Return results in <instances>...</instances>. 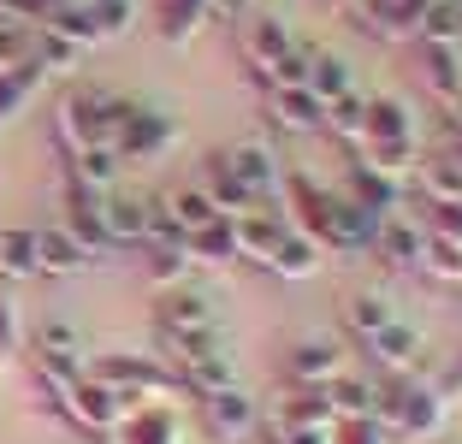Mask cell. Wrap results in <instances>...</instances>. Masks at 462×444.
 Returning a JSON list of instances; mask_svg holds the SVG:
<instances>
[{
	"mask_svg": "<svg viewBox=\"0 0 462 444\" xmlns=\"http://www.w3.org/2000/svg\"><path fill=\"white\" fill-rule=\"evenodd\" d=\"M113 439L119 444H178V421H172V409H161V403H136L131 415L113 427Z\"/></svg>",
	"mask_w": 462,
	"mask_h": 444,
	"instance_id": "cell-27",
	"label": "cell"
},
{
	"mask_svg": "<svg viewBox=\"0 0 462 444\" xmlns=\"http://www.w3.org/2000/svg\"><path fill=\"white\" fill-rule=\"evenodd\" d=\"M249 0H208V18H244Z\"/></svg>",
	"mask_w": 462,
	"mask_h": 444,
	"instance_id": "cell-44",
	"label": "cell"
},
{
	"mask_svg": "<svg viewBox=\"0 0 462 444\" xmlns=\"http://www.w3.org/2000/svg\"><path fill=\"white\" fill-rule=\"evenodd\" d=\"M60 226H66L89 255H107L113 249V237H107V190L66 184L60 190Z\"/></svg>",
	"mask_w": 462,
	"mask_h": 444,
	"instance_id": "cell-6",
	"label": "cell"
},
{
	"mask_svg": "<svg viewBox=\"0 0 462 444\" xmlns=\"http://www.w3.org/2000/svg\"><path fill=\"white\" fill-rule=\"evenodd\" d=\"M344 196H350L367 219H385V214H397V208H403V184H392V178H380V172H367L362 161H356L350 178H344Z\"/></svg>",
	"mask_w": 462,
	"mask_h": 444,
	"instance_id": "cell-20",
	"label": "cell"
},
{
	"mask_svg": "<svg viewBox=\"0 0 462 444\" xmlns=\"http://www.w3.org/2000/svg\"><path fill=\"white\" fill-rule=\"evenodd\" d=\"M89 13H96V24L113 36V30H119L125 18H131V6H125V0H89Z\"/></svg>",
	"mask_w": 462,
	"mask_h": 444,
	"instance_id": "cell-42",
	"label": "cell"
},
{
	"mask_svg": "<svg viewBox=\"0 0 462 444\" xmlns=\"http://www.w3.org/2000/svg\"><path fill=\"white\" fill-rule=\"evenodd\" d=\"M89 379H101V385H113L125 397V403H143V397H161V391H172V367L161 362H143V356H101L96 367H89Z\"/></svg>",
	"mask_w": 462,
	"mask_h": 444,
	"instance_id": "cell-5",
	"label": "cell"
},
{
	"mask_svg": "<svg viewBox=\"0 0 462 444\" xmlns=\"http://www.w3.org/2000/svg\"><path fill=\"white\" fill-rule=\"evenodd\" d=\"M362 350H367V362L380 367V374H409V367L421 362V332H415V320L397 314L392 326H380V332L367 338Z\"/></svg>",
	"mask_w": 462,
	"mask_h": 444,
	"instance_id": "cell-12",
	"label": "cell"
},
{
	"mask_svg": "<svg viewBox=\"0 0 462 444\" xmlns=\"http://www.w3.org/2000/svg\"><path fill=\"white\" fill-rule=\"evenodd\" d=\"M184 249H190L196 267H231V261H237V226L219 214V219H208V226L184 231Z\"/></svg>",
	"mask_w": 462,
	"mask_h": 444,
	"instance_id": "cell-25",
	"label": "cell"
},
{
	"mask_svg": "<svg viewBox=\"0 0 462 444\" xmlns=\"http://www.w3.org/2000/svg\"><path fill=\"white\" fill-rule=\"evenodd\" d=\"M356 143H415V113L397 95H367L362 101V136Z\"/></svg>",
	"mask_w": 462,
	"mask_h": 444,
	"instance_id": "cell-16",
	"label": "cell"
},
{
	"mask_svg": "<svg viewBox=\"0 0 462 444\" xmlns=\"http://www.w3.org/2000/svg\"><path fill=\"white\" fill-rule=\"evenodd\" d=\"M267 119L279 125V131H297V136L327 131V107H320L302 83H273L267 89Z\"/></svg>",
	"mask_w": 462,
	"mask_h": 444,
	"instance_id": "cell-13",
	"label": "cell"
},
{
	"mask_svg": "<svg viewBox=\"0 0 462 444\" xmlns=\"http://www.w3.org/2000/svg\"><path fill=\"white\" fill-rule=\"evenodd\" d=\"M149 214H154L149 196H119V190H107V237H113V249H143Z\"/></svg>",
	"mask_w": 462,
	"mask_h": 444,
	"instance_id": "cell-22",
	"label": "cell"
},
{
	"mask_svg": "<svg viewBox=\"0 0 462 444\" xmlns=\"http://www.w3.org/2000/svg\"><path fill=\"white\" fill-rule=\"evenodd\" d=\"M457 6H462V0H457Z\"/></svg>",
	"mask_w": 462,
	"mask_h": 444,
	"instance_id": "cell-47",
	"label": "cell"
},
{
	"mask_svg": "<svg viewBox=\"0 0 462 444\" xmlns=\"http://www.w3.org/2000/svg\"><path fill=\"white\" fill-rule=\"evenodd\" d=\"M327 6H332V13H344V6H356V0H327Z\"/></svg>",
	"mask_w": 462,
	"mask_h": 444,
	"instance_id": "cell-45",
	"label": "cell"
},
{
	"mask_svg": "<svg viewBox=\"0 0 462 444\" xmlns=\"http://www.w3.org/2000/svg\"><path fill=\"white\" fill-rule=\"evenodd\" d=\"M202 24H208V0H161L154 6V30H161L166 48H184Z\"/></svg>",
	"mask_w": 462,
	"mask_h": 444,
	"instance_id": "cell-30",
	"label": "cell"
},
{
	"mask_svg": "<svg viewBox=\"0 0 462 444\" xmlns=\"http://www.w3.org/2000/svg\"><path fill=\"white\" fill-rule=\"evenodd\" d=\"M125 113H131V101H125L119 89H101V83H71V89L60 95V107H54L60 148H66V154H96V148H113Z\"/></svg>",
	"mask_w": 462,
	"mask_h": 444,
	"instance_id": "cell-2",
	"label": "cell"
},
{
	"mask_svg": "<svg viewBox=\"0 0 462 444\" xmlns=\"http://www.w3.org/2000/svg\"><path fill=\"white\" fill-rule=\"evenodd\" d=\"M18 356V314H13V296L0 291V367Z\"/></svg>",
	"mask_w": 462,
	"mask_h": 444,
	"instance_id": "cell-41",
	"label": "cell"
},
{
	"mask_svg": "<svg viewBox=\"0 0 462 444\" xmlns=\"http://www.w3.org/2000/svg\"><path fill=\"white\" fill-rule=\"evenodd\" d=\"M279 444H332V427H279Z\"/></svg>",
	"mask_w": 462,
	"mask_h": 444,
	"instance_id": "cell-43",
	"label": "cell"
},
{
	"mask_svg": "<svg viewBox=\"0 0 462 444\" xmlns=\"http://www.w3.org/2000/svg\"><path fill=\"white\" fill-rule=\"evenodd\" d=\"M415 66H421L427 89H433L445 107H457V101H462V48H445V42H415Z\"/></svg>",
	"mask_w": 462,
	"mask_h": 444,
	"instance_id": "cell-18",
	"label": "cell"
},
{
	"mask_svg": "<svg viewBox=\"0 0 462 444\" xmlns=\"http://www.w3.org/2000/svg\"><path fill=\"white\" fill-rule=\"evenodd\" d=\"M42 48V30L36 24H18V18H0V71H18L30 66Z\"/></svg>",
	"mask_w": 462,
	"mask_h": 444,
	"instance_id": "cell-34",
	"label": "cell"
},
{
	"mask_svg": "<svg viewBox=\"0 0 462 444\" xmlns=\"http://www.w3.org/2000/svg\"><path fill=\"white\" fill-rule=\"evenodd\" d=\"M237 54H244L249 78H255L261 89H273V83H302V71H309V54L291 42V30L279 24V18H249L244 36H237Z\"/></svg>",
	"mask_w": 462,
	"mask_h": 444,
	"instance_id": "cell-3",
	"label": "cell"
},
{
	"mask_svg": "<svg viewBox=\"0 0 462 444\" xmlns=\"http://www.w3.org/2000/svg\"><path fill=\"white\" fill-rule=\"evenodd\" d=\"M172 379L184 391H196V397H214V391H231L237 385V362H231V344H219V350L196 356V362L172 367Z\"/></svg>",
	"mask_w": 462,
	"mask_h": 444,
	"instance_id": "cell-21",
	"label": "cell"
},
{
	"mask_svg": "<svg viewBox=\"0 0 462 444\" xmlns=\"http://www.w3.org/2000/svg\"><path fill=\"white\" fill-rule=\"evenodd\" d=\"M332 444H385V427L374 415H338L332 421Z\"/></svg>",
	"mask_w": 462,
	"mask_h": 444,
	"instance_id": "cell-38",
	"label": "cell"
},
{
	"mask_svg": "<svg viewBox=\"0 0 462 444\" xmlns=\"http://www.w3.org/2000/svg\"><path fill=\"white\" fill-rule=\"evenodd\" d=\"M421 231H433V237H457L462 243V202H421Z\"/></svg>",
	"mask_w": 462,
	"mask_h": 444,
	"instance_id": "cell-39",
	"label": "cell"
},
{
	"mask_svg": "<svg viewBox=\"0 0 462 444\" xmlns=\"http://www.w3.org/2000/svg\"><path fill=\"white\" fill-rule=\"evenodd\" d=\"M36 367L48 374H83V332L60 314L36 320Z\"/></svg>",
	"mask_w": 462,
	"mask_h": 444,
	"instance_id": "cell-14",
	"label": "cell"
},
{
	"mask_svg": "<svg viewBox=\"0 0 462 444\" xmlns=\"http://www.w3.org/2000/svg\"><path fill=\"white\" fill-rule=\"evenodd\" d=\"M161 208L172 214V226H178V231H196V226H208V219H219V214H214V202H208V196H202L196 184L166 190V196H161Z\"/></svg>",
	"mask_w": 462,
	"mask_h": 444,
	"instance_id": "cell-35",
	"label": "cell"
},
{
	"mask_svg": "<svg viewBox=\"0 0 462 444\" xmlns=\"http://www.w3.org/2000/svg\"><path fill=\"white\" fill-rule=\"evenodd\" d=\"M202 421H208V432H214V439L237 444V439H249V432H255V403H249L237 385H231V391H214V397H202Z\"/></svg>",
	"mask_w": 462,
	"mask_h": 444,
	"instance_id": "cell-19",
	"label": "cell"
},
{
	"mask_svg": "<svg viewBox=\"0 0 462 444\" xmlns=\"http://www.w3.org/2000/svg\"><path fill=\"white\" fill-rule=\"evenodd\" d=\"M172 143H178V119H166V113L136 107V101H131L119 136H113V154H119V166H154Z\"/></svg>",
	"mask_w": 462,
	"mask_h": 444,
	"instance_id": "cell-4",
	"label": "cell"
},
{
	"mask_svg": "<svg viewBox=\"0 0 462 444\" xmlns=\"http://www.w3.org/2000/svg\"><path fill=\"white\" fill-rule=\"evenodd\" d=\"M219 326V302L196 284H172L154 296V332H214Z\"/></svg>",
	"mask_w": 462,
	"mask_h": 444,
	"instance_id": "cell-8",
	"label": "cell"
},
{
	"mask_svg": "<svg viewBox=\"0 0 462 444\" xmlns=\"http://www.w3.org/2000/svg\"><path fill=\"white\" fill-rule=\"evenodd\" d=\"M338 409H332L327 385H291L285 403H279V427H332Z\"/></svg>",
	"mask_w": 462,
	"mask_h": 444,
	"instance_id": "cell-26",
	"label": "cell"
},
{
	"mask_svg": "<svg viewBox=\"0 0 462 444\" xmlns=\"http://www.w3.org/2000/svg\"><path fill=\"white\" fill-rule=\"evenodd\" d=\"M0 279L18 284V279H42V261H36V231L13 226L0 231Z\"/></svg>",
	"mask_w": 462,
	"mask_h": 444,
	"instance_id": "cell-31",
	"label": "cell"
},
{
	"mask_svg": "<svg viewBox=\"0 0 462 444\" xmlns=\"http://www.w3.org/2000/svg\"><path fill=\"white\" fill-rule=\"evenodd\" d=\"M338 320L350 326L356 344H367V338L380 332V326H392V320H397V309L385 302L380 291H344V296H338Z\"/></svg>",
	"mask_w": 462,
	"mask_h": 444,
	"instance_id": "cell-24",
	"label": "cell"
},
{
	"mask_svg": "<svg viewBox=\"0 0 462 444\" xmlns=\"http://www.w3.org/2000/svg\"><path fill=\"white\" fill-rule=\"evenodd\" d=\"M219 166H226L237 184L255 196V202H267L273 190H279V178H273V148L255 143V136H244V143H226L219 148Z\"/></svg>",
	"mask_w": 462,
	"mask_h": 444,
	"instance_id": "cell-9",
	"label": "cell"
},
{
	"mask_svg": "<svg viewBox=\"0 0 462 444\" xmlns=\"http://www.w3.org/2000/svg\"><path fill=\"white\" fill-rule=\"evenodd\" d=\"M457 125H462V101H457Z\"/></svg>",
	"mask_w": 462,
	"mask_h": 444,
	"instance_id": "cell-46",
	"label": "cell"
},
{
	"mask_svg": "<svg viewBox=\"0 0 462 444\" xmlns=\"http://www.w3.org/2000/svg\"><path fill=\"white\" fill-rule=\"evenodd\" d=\"M421 267L433 273L439 284H462V243H457V237H433V231H427V243H421Z\"/></svg>",
	"mask_w": 462,
	"mask_h": 444,
	"instance_id": "cell-36",
	"label": "cell"
},
{
	"mask_svg": "<svg viewBox=\"0 0 462 444\" xmlns=\"http://www.w3.org/2000/svg\"><path fill=\"white\" fill-rule=\"evenodd\" d=\"M267 273H279V279H291V284L314 279V273H320V243H309L302 231H285V243H279V255H273Z\"/></svg>",
	"mask_w": 462,
	"mask_h": 444,
	"instance_id": "cell-32",
	"label": "cell"
},
{
	"mask_svg": "<svg viewBox=\"0 0 462 444\" xmlns=\"http://www.w3.org/2000/svg\"><path fill=\"white\" fill-rule=\"evenodd\" d=\"M421 243H427V231L415 226V219L385 214V219H374V231H367V261H374L380 273H415L421 267Z\"/></svg>",
	"mask_w": 462,
	"mask_h": 444,
	"instance_id": "cell-7",
	"label": "cell"
},
{
	"mask_svg": "<svg viewBox=\"0 0 462 444\" xmlns=\"http://www.w3.org/2000/svg\"><path fill=\"white\" fill-rule=\"evenodd\" d=\"M415 196H421V202H462V154L457 148H433V154H427V161H415Z\"/></svg>",
	"mask_w": 462,
	"mask_h": 444,
	"instance_id": "cell-17",
	"label": "cell"
},
{
	"mask_svg": "<svg viewBox=\"0 0 462 444\" xmlns=\"http://www.w3.org/2000/svg\"><path fill=\"white\" fill-rule=\"evenodd\" d=\"M237 226V261H255V267H273L279 243H285V214H267V208H249V214L231 219Z\"/></svg>",
	"mask_w": 462,
	"mask_h": 444,
	"instance_id": "cell-15",
	"label": "cell"
},
{
	"mask_svg": "<svg viewBox=\"0 0 462 444\" xmlns=\"http://www.w3.org/2000/svg\"><path fill=\"white\" fill-rule=\"evenodd\" d=\"M42 36H54V42H66V48H96V42H107V30L96 24V13H89V0H83V6H60L54 18H48V24H42Z\"/></svg>",
	"mask_w": 462,
	"mask_h": 444,
	"instance_id": "cell-29",
	"label": "cell"
},
{
	"mask_svg": "<svg viewBox=\"0 0 462 444\" xmlns=\"http://www.w3.org/2000/svg\"><path fill=\"white\" fill-rule=\"evenodd\" d=\"M427 13H433V0H362V6H356V18H362L380 42L421 36V18Z\"/></svg>",
	"mask_w": 462,
	"mask_h": 444,
	"instance_id": "cell-10",
	"label": "cell"
},
{
	"mask_svg": "<svg viewBox=\"0 0 462 444\" xmlns=\"http://www.w3.org/2000/svg\"><path fill=\"white\" fill-rule=\"evenodd\" d=\"M66 0H0V18H18V24H48V18L60 13Z\"/></svg>",
	"mask_w": 462,
	"mask_h": 444,
	"instance_id": "cell-40",
	"label": "cell"
},
{
	"mask_svg": "<svg viewBox=\"0 0 462 444\" xmlns=\"http://www.w3.org/2000/svg\"><path fill=\"white\" fill-rule=\"evenodd\" d=\"M285 374H291V385H327V379L350 374V362H344V350L332 338H302V344L285 350Z\"/></svg>",
	"mask_w": 462,
	"mask_h": 444,
	"instance_id": "cell-11",
	"label": "cell"
},
{
	"mask_svg": "<svg viewBox=\"0 0 462 444\" xmlns=\"http://www.w3.org/2000/svg\"><path fill=\"white\" fill-rule=\"evenodd\" d=\"M415 42H445V48H462V6L457 0H433V13L421 18V36Z\"/></svg>",
	"mask_w": 462,
	"mask_h": 444,
	"instance_id": "cell-37",
	"label": "cell"
},
{
	"mask_svg": "<svg viewBox=\"0 0 462 444\" xmlns=\"http://www.w3.org/2000/svg\"><path fill=\"white\" fill-rule=\"evenodd\" d=\"M279 196H285V226L302 231L309 243H320V249H367L374 219L344 190H320L309 172H285L279 178Z\"/></svg>",
	"mask_w": 462,
	"mask_h": 444,
	"instance_id": "cell-1",
	"label": "cell"
},
{
	"mask_svg": "<svg viewBox=\"0 0 462 444\" xmlns=\"http://www.w3.org/2000/svg\"><path fill=\"white\" fill-rule=\"evenodd\" d=\"M302 89H309L320 107H338V101H350V95H356V83H350V66H344L338 54H309Z\"/></svg>",
	"mask_w": 462,
	"mask_h": 444,
	"instance_id": "cell-28",
	"label": "cell"
},
{
	"mask_svg": "<svg viewBox=\"0 0 462 444\" xmlns=\"http://www.w3.org/2000/svg\"><path fill=\"white\" fill-rule=\"evenodd\" d=\"M149 273H154V284H161V291L190 284L196 261H190V249H184V237H178V243H149Z\"/></svg>",
	"mask_w": 462,
	"mask_h": 444,
	"instance_id": "cell-33",
	"label": "cell"
},
{
	"mask_svg": "<svg viewBox=\"0 0 462 444\" xmlns=\"http://www.w3.org/2000/svg\"><path fill=\"white\" fill-rule=\"evenodd\" d=\"M36 231V261H42V279H60V273H78V267H89V249H83L78 237H71L66 226H30Z\"/></svg>",
	"mask_w": 462,
	"mask_h": 444,
	"instance_id": "cell-23",
	"label": "cell"
}]
</instances>
